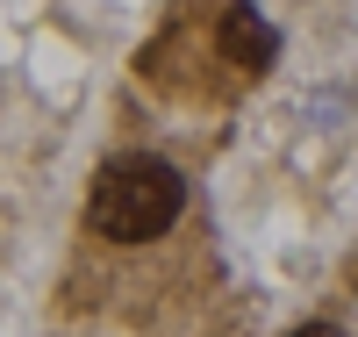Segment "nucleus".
<instances>
[{
    "label": "nucleus",
    "mask_w": 358,
    "mask_h": 337,
    "mask_svg": "<svg viewBox=\"0 0 358 337\" xmlns=\"http://www.w3.org/2000/svg\"><path fill=\"white\" fill-rule=\"evenodd\" d=\"M187 208V179H179L165 158H115L94 179V201H86V223H94L108 244H143L165 237Z\"/></svg>",
    "instance_id": "nucleus-1"
},
{
    "label": "nucleus",
    "mask_w": 358,
    "mask_h": 337,
    "mask_svg": "<svg viewBox=\"0 0 358 337\" xmlns=\"http://www.w3.org/2000/svg\"><path fill=\"white\" fill-rule=\"evenodd\" d=\"M215 43H222V57H229V65H244V72H265V65H273V50H280L273 22H265L258 8H229Z\"/></svg>",
    "instance_id": "nucleus-2"
},
{
    "label": "nucleus",
    "mask_w": 358,
    "mask_h": 337,
    "mask_svg": "<svg viewBox=\"0 0 358 337\" xmlns=\"http://www.w3.org/2000/svg\"><path fill=\"white\" fill-rule=\"evenodd\" d=\"M294 337H337V323H301Z\"/></svg>",
    "instance_id": "nucleus-3"
}]
</instances>
